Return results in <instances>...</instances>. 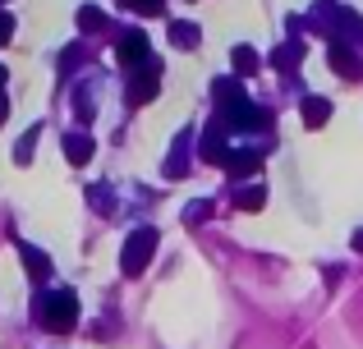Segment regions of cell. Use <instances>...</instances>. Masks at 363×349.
Instances as JSON below:
<instances>
[{
    "instance_id": "6da1fadb",
    "label": "cell",
    "mask_w": 363,
    "mask_h": 349,
    "mask_svg": "<svg viewBox=\"0 0 363 349\" xmlns=\"http://www.w3.org/2000/svg\"><path fill=\"white\" fill-rule=\"evenodd\" d=\"M37 313H42L46 331H69V326L79 322V299H74L69 290H46L42 304H37Z\"/></svg>"
},
{
    "instance_id": "7a4b0ae2",
    "label": "cell",
    "mask_w": 363,
    "mask_h": 349,
    "mask_svg": "<svg viewBox=\"0 0 363 349\" xmlns=\"http://www.w3.org/2000/svg\"><path fill=\"white\" fill-rule=\"evenodd\" d=\"M157 230L152 225H143V230H133L129 239H124V258H120V267H124V276H143L147 271V262H152V253H157Z\"/></svg>"
},
{
    "instance_id": "3957f363",
    "label": "cell",
    "mask_w": 363,
    "mask_h": 349,
    "mask_svg": "<svg viewBox=\"0 0 363 349\" xmlns=\"http://www.w3.org/2000/svg\"><path fill=\"white\" fill-rule=\"evenodd\" d=\"M129 74L133 79H129V88H124V101H129V106H147L161 88V60L152 55L147 64H138V69H129Z\"/></svg>"
},
{
    "instance_id": "277c9868",
    "label": "cell",
    "mask_w": 363,
    "mask_h": 349,
    "mask_svg": "<svg viewBox=\"0 0 363 349\" xmlns=\"http://www.w3.org/2000/svg\"><path fill=\"white\" fill-rule=\"evenodd\" d=\"M116 60L124 64V69H138V64H147V60H152L147 37H143V33H124L120 46H116Z\"/></svg>"
},
{
    "instance_id": "5b68a950",
    "label": "cell",
    "mask_w": 363,
    "mask_h": 349,
    "mask_svg": "<svg viewBox=\"0 0 363 349\" xmlns=\"http://www.w3.org/2000/svg\"><path fill=\"white\" fill-rule=\"evenodd\" d=\"M327 60H331V69H336V74H340V79H350V83H354V79H363V60H359V55H354V51H350V46H345V42H331V51H327Z\"/></svg>"
},
{
    "instance_id": "8992f818",
    "label": "cell",
    "mask_w": 363,
    "mask_h": 349,
    "mask_svg": "<svg viewBox=\"0 0 363 349\" xmlns=\"http://www.w3.org/2000/svg\"><path fill=\"white\" fill-rule=\"evenodd\" d=\"M225 156H230V147H225V115H221V120H212V125H207V138H203V161L225 166Z\"/></svg>"
},
{
    "instance_id": "52a82bcc",
    "label": "cell",
    "mask_w": 363,
    "mask_h": 349,
    "mask_svg": "<svg viewBox=\"0 0 363 349\" xmlns=\"http://www.w3.org/2000/svg\"><path fill=\"white\" fill-rule=\"evenodd\" d=\"M257 166H262V152H230L225 156V175L230 179H248Z\"/></svg>"
},
{
    "instance_id": "ba28073f",
    "label": "cell",
    "mask_w": 363,
    "mask_h": 349,
    "mask_svg": "<svg viewBox=\"0 0 363 349\" xmlns=\"http://www.w3.org/2000/svg\"><path fill=\"white\" fill-rule=\"evenodd\" d=\"M18 258H23V267H28V276H33V280L51 276V258H46L42 248H33V244H18Z\"/></svg>"
},
{
    "instance_id": "9c48e42d",
    "label": "cell",
    "mask_w": 363,
    "mask_h": 349,
    "mask_svg": "<svg viewBox=\"0 0 363 349\" xmlns=\"http://www.w3.org/2000/svg\"><path fill=\"white\" fill-rule=\"evenodd\" d=\"M65 156L74 166H88L92 161V138L88 134H65Z\"/></svg>"
},
{
    "instance_id": "30bf717a",
    "label": "cell",
    "mask_w": 363,
    "mask_h": 349,
    "mask_svg": "<svg viewBox=\"0 0 363 349\" xmlns=\"http://www.w3.org/2000/svg\"><path fill=\"white\" fill-rule=\"evenodd\" d=\"M327 120H331V101L327 97H308L303 101V125L308 129H322Z\"/></svg>"
},
{
    "instance_id": "8fae6325",
    "label": "cell",
    "mask_w": 363,
    "mask_h": 349,
    "mask_svg": "<svg viewBox=\"0 0 363 349\" xmlns=\"http://www.w3.org/2000/svg\"><path fill=\"white\" fill-rule=\"evenodd\" d=\"M235 207H240V212H262V207H267V188L262 184L240 188V193H235Z\"/></svg>"
},
{
    "instance_id": "7c38bea8",
    "label": "cell",
    "mask_w": 363,
    "mask_h": 349,
    "mask_svg": "<svg viewBox=\"0 0 363 349\" xmlns=\"http://www.w3.org/2000/svg\"><path fill=\"white\" fill-rule=\"evenodd\" d=\"M170 42H175L179 51H194V46H198V28L179 18V23H170Z\"/></svg>"
},
{
    "instance_id": "4fadbf2b",
    "label": "cell",
    "mask_w": 363,
    "mask_h": 349,
    "mask_svg": "<svg viewBox=\"0 0 363 349\" xmlns=\"http://www.w3.org/2000/svg\"><path fill=\"white\" fill-rule=\"evenodd\" d=\"M299 60H303V46H299V42L281 46V51L272 55V64H276V69H285V74H294V64H299Z\"/></svg>"
},
{
    "instance_id": "5bb4252c",
    "label": "cell",
    "mask_w": 363,
    "mask_h": 349,
    "mask_svg": "<svg viewBox=\"0 0 363 349\" xmlns=\"http://www.w3.org/2000/svg\"><path fill=\"white\" fill-rule=\"evenodd\" d=\"M257 51L253 46H235V74H257Z\"/></svg>"
},
{
    "instance_id": "9a60e30c",
    "label": "cell",
    "mask_w": 363,
    "mask_h": 349,
    "mask_svg": "<svg viewBox=\"0 0 363 349\" xmlns=\"http://www.w3.org/2000/svg\"><path fill=\"white\" fill-rule=\"evenodd\" d=\"M79 28H88V33H97V28H106V14H101L97 5H83V9H79Z\"/></svg>"
},
{
    "instance_id": "2e32d148",
    "label": "cell",
    "mask_w": 363,
    "mask_h": 349,
    "mask_svg": "<svg viewBox=\"0 0 363 349\" xmlns=\"http://www.w3.org/2000/svg\"><path fill=\"white\" fill-rule=\"evenodd\" d=\"M129 9H138V14H161L166 9V0H124Z\"/></svg>"
},
{
    "instance_id": "e0dca14e",
    "label": "cell",
    "mask_w": 363,
    "mask_h": 349,
    "mask_svg": "<svg viewBox=\"0 0 363 349\" xmlns=\"http://www.w3.org/2000/svg\"><path fill=\"white\" fill-rule=\"evenodd\" d=\"M33 143H37V129H28V134H23V143H18V161H28V156H33Z\"/></svg>"
},
{
    "instance_id": "ac0fdd59",
    "label": "cell",
    "mask_w": 363,
    "mask_h": 349,
    "mask_svg": "<svg viewBox=\"0 0 363 349\" xmlns=\"http://www.w3.org/2000/svg\"><path fill=\"white\" fill-rule=\"evenodd\" d=\"M9 37H14V18H9V14H0V46H5Z\"/></svg>"
},
{
    "instance_id": "d6986e66",
    "label": "cell",
    "mask_w": 363,
    "mask_h": 349,
    "mask_svg": "<svg viewBox=\"0 0 363 349\" xmlns=\"http://www.w3.org/2000/svg\"><path fill=\"white\" fill-rule=\"evenodd\" d=\"M184 221H207V202H194V207L184 212Z\"/></svg>"
},
{
    "instance_id": "ffe728a7",
    "label": "cell",
    "mask_w": 363,
    "mask_h": 349,
    "mask_svg": "<svg viewBox=\"0 0 363 349\" xmlns=\"http://www.w3.org/2000/svg\"><path fill=\"white\" fill-rule=\"evenodd\" d=\"M5 115H9V106H5V97H0V125H5Z\"/></svg>"
},
{
    "instance_id": "44dd1931",
    "label": "cell",
    "mask_w": 363,
    "mask_h": 349,
    "mask_svg": "<svg viewBox=\"0 0 363 349\" xmlns=\"http://www.w3.org/2000/svg\"><path fill=\"white\" fill-rule=\"evenodd\" d=\"M354 248H359V253H363V230H359V234H354Z\"/></svg>"
},
{
    "instance_id": "7402d4cb",
    "label": "cell",
    "mask_w": 363,
    "mask_h": 349,
    "mask_svg": "<svg viewBox=\"0 0 363 349\" xmlns=\"http://www.w3.org/2000/svg\"><path fill=\"white\" fill-rule=\"evenodd\" d=\"M0 88H5V69H0Z\"/></svg>"
}]
</instances>
